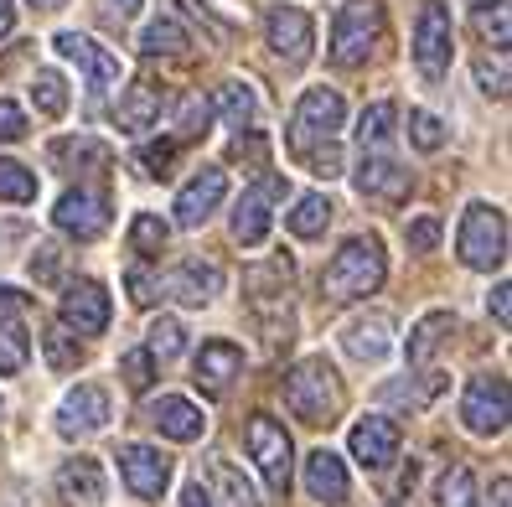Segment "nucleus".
<instances>
[{
	"instance_id": "nucleus-44",
	"label": "nucleus",
	"mask_w": 512,
	"mask_h": 507,
	"mask_svg": "<svg viewBox=\"0 0 512 507\" xmlns=\"http://www.w3.org/2000/svg\"><path fill=\"white\" fill-rule=\"evenodd\" d=\"M476 32L487 37L497 52L507 47V0H497V6L487 11V6H476Z\"/></svg>"
},
{
	"instance_id": "nucleus-59",
	"label": "nucleus",
	"mask_w": 512,
	"mask_h": 507,
	"mask_svg": "<svg viewBox=\"0 0 512 507\" xmlns=\"http://www.w3.org/2000/svg\"><path fill=\"white\" fill-rule=\"evenodd\" d=\"M37 11H57V6H68V0H32Z\"/></svg>"
},
{
	"instance_id": "nucleus-58",
	"label": "nucleus",
	"mask_w": 512,
	"mask_h": 507,
	"mask_svg": "<svg viewBox=\"0 0 512 507\" xmlns=\"http://www.w3.org/2000/svg\"><path fill=\"white\" fill-rule=\"evenodd\" d=\"M182 507H213V502H207V487H202V482H192V487L182 492Z\"/></svg>"
},
{
	"instance_id": "nucleus-39",
	"label": "nucleus",
	"mask_w": 512,
	"mask_h": 507,
	"mask_svg": "<svg viewBox=\"0 0 512 507\" xmlns=\"http://www.w3.org/2000/svg\"><path fill=\"white\" fill-rule=\"evenodd\" d=\"M440 507H476V476H471V466H450L440 476Z\"/></svg>"
},
{
	"instance_id": "nucleus-23",
	"label": "nucleus",
	"mask_w": 512,
	"mask_h": 507,
	"mask_svg": "<svg viewBox=\"0 0 512 507\" xmlns=\"http://www.w3.org/2000/svg\"><path fill=\"white\" fill-rule=\"evenodd\" d=\"M166 290L176 295L182 306H207L223 295V264L218 259H187L182 270L166 280Z\"/></svg>"
},
{
	"instance_id": "nucleus-13",
	"label": "nucleus",
	"mask_w": 512,
	"mask_h": 507,
	"mask_svg": "<svg viewBox=\"0 0 512 507\" xmlns=\"http://www.w3.org/2000/svg\"><path fill=\"white\" fill-rule=\"evenodd\" d=\"M119 476L140 502H161L171 487V456H161L156 445H119Z\"/></svg>"
},
{
	"instance_id": "nucleus-14",
	"label": "nucleus",
	"mask_w": 512,
	"mask_h": 507,
	"mask_svg": "<svg viewBox=\"0 0 512 507\" xmlns=\"http://www.w3.org/2000/svg\"><path fill=\"white\" fill-rule=\"evenodd\" d=\"M223 197H228V171H223V166H202L192 182L176 192V207H171L176 228H202V223L223 207Z\"/></svg>"
},
{
	"instance_id": "nucleus-51",
	"label": "nucleus",
	"mask_w": 512,
	"mask_h": 507,
	"mask_svg": "<svg viewBox=\"0 0 512 507\" xmlns=\"http://www.w3.org/2000/svg\"><path fill=\"white\" fill-rule=\"evenodd\" d=\"M26 135V114L11 104V99H0V145H11Z\"/></svg>"
},
{
	"instance_id": "nucleus-20",
	"label": "nucleus",
	"mask_w": 512,
	"mask_h": 507,
	"mask_svg": "<svg viewBox=\"0 0 512 507\" xmlns=\"http://www.w3.org/2000/svg\"><path fill=\"white\" fill-rule=\"evenodd\" d=\"M352 182H357V192L373 197V202H404V197H409V187H414V176H409L394 156L373 151V156H363V166H357Z\"/></svg>"
},
{
	"instance_id": "nucleus-10",
	"label": "nucleus",
	"mask_w": 512,
	"mask_h": 507,
	"mask_svg": "<svg viewBox=\"0 0 512 507\" xmlns=\"http://www.w3.org/2000/svg\"><path fill=\"white\" fill-rule=\"evenodd\" d=\"M507 378L502 373H476L466 383V399H461V420L471 435H502L507 430Z\"/></svg>"
},
{
	"instance_id": "nucleus-32",
	"label": "nucleus",
	"mask_w": 512,
	"mask_h": 507,
	"mask_svg": "<svg viewBox=\"0 0 512 507\" xmlns=\"http://www.w3.org/2000/svg\"><path fill=\"white\" fill-rule=\"evenodd\" d=\"M394 125H399L394 104H368L363 114H357V145H363V156L383 151V145L394 140Z\"/></svg>"
},
{
	"instance_id": "nucleus-38",
	"label": "nucleus",
	"mask_w": 512,
	"mask_h": 507,
	"mask_svg": "<svg viewBox=\"0 0 512 507\" xmlns=\"http://www.w3.org/2000/svg\"><path fill=\"white\" fill-rule=\"evenodd\" d=\"M32 104L47 114V119H57L68 109V83H63V73H52V68H42L37 78H32Z\"/></svg>"
},
{
	"instance_id": "nucleus-21",
	"label": "nucleus",
	"mask_w": 512,
	"mask_h": 507,
	"mask_svg": "<svg viewBox=\"0 0 512 507\" xmlns=\"http://www.w3.org/2000/svg\"><path fill=\"white\" fill-rule=\"evenodd\" d=\"M104 466L94 456H73L63 461V471H57V497H63V507H104Z\"/></svg>"
},
{
	"instance_id": "nucleus-48",
	"label": "nucleus",
	"mask_w": 512,
	"mask_h": 507,
	"mask_svg": "<svg viewBox=\"0 0 512 507\" xmlns=\"http://www.w3.org/2000/svg\"><path fill=\"white\" fill-rule=\"evenodd\" d=\"M125 285H130V301H135V306H156V295H161V280H156V275L130 270V275H125Z\"/></svg>"
},
{
	"instance_id": "nucleus-55",
	"label": "nucleus",
	"mask_w": 512,
	"mask_h": 507,
	"mask_svg": "<svg viewBox=\"0 0 512 507\" xmlns=\"http://www.w3.org/2000/svg\"><path fill=\"white\" fill-rule=\"evenodd\" d=\"M104 6V16H114V21H130L135 11H140V0H99Z\"/></svg>"
},
{
	"instance_id": "nucleus-5",
	"label": "nucleus",
	"mask_w": 512,
	"mask_h": 507,
	"mask_svg": "<svg viewBox=\"0 0 512 507\" xmlns=\"http://www.w3.org/2000/svg\"><path fill=\"white\" fill-rule=\"evenodd\" d=\"M456 254H461L466 270H481V275L502 270L507 264V218H502V207H492V202L466 207L461 233H456Z\"/></svg>"
},
{
	"instance_id": "nucleus-25",
	"label": "nucleus",
	"mask_w": 512,
	"mask_h": 507,
	"mask_svg": "<svg viewBox=\"0 0 512 507\" xmlns=\"http://www.w3.org/2000/svg\"><path fill=\"white\" fill-rule=\"evenodd\" d=\"M150 425H156L166 440H182V445L202 440V430H207L202 409L192 399H182V394H161L156 404H150Z\"/></svg>"
},
{
	"instance_id": "nucleus-3",
	"label": "nucleus",
	"mask_w": 512,
	"mask_h": 507,
	"mask_svg": "<svg viewBox=\"0 0 512 507\" xmlns=\"http://www.w3.org/2000/svg\"><path fill=\"white\" fill-rule=\"evenodd\" d=\"M342 119H347V104H342L337 88H326V83L321 88H306L300 104H295V114H290V130H285L290 151L295 156H311V151H321V145H337Z\"/></svg>"
},
{
	"instance_id": "nucleus-54",
	"label": "nucleus",
	"mask_w": 512,
	"mask_h": 507,
	"mask_svg": "<svg viewBox=\"0 0 512 507\" xmlns=\"http://www.w3.org/2000/svg\"><path fill=\"white\" fill-rule=\"evenodd\" d=\"M244 156H249V161H259V156H264V140H259V135H249V140L238 135V140H233V161H244Z\"/></svg>"
},
{
	"instance_id": "nucleus-1",
	"label": "nucleus",
	"mask_w": 512,
	"mask_h": 507,
	"mask_svg": "<svg viewBox=\"0 0 512 507\" xmlns=\"http://www.w3.org/2000/svg\"><path fill=\"white\" fill-rule=\"evenodd\" d=\"M388 275V259H383V238L363 233V238H347V244L331 254V264L321 270V295L326 301H363L373 295Z\"/></svg>"
},
{
	"instance_id": "nucleus-52",
	"label": "nucleus",
	"mask_w": 512,
	"mask_h": 507,
	"mask_svg": "<svg viewBox=\"0 0 512 507\" xmlns=\"http://www.w3.org/2000/svg\"><path fill=\"white\" fill-rule=\"evenodd\" d=\"M507 295H512V285H497V290H492V301H487L492 316H497V326H512V301H507Z\"/></svg>"
},
{
	"instance_id": "nucleus-34",
	"label": "nucleus",
	"mask_w": 512,
	"mask_h": 507,
	"mask_svg": "<svg viewBox=\"0 0 512 507\" xmlns=\"http://www.w3.org/2000/svg\"><path fill=\"white\" fill-rule=\"evenodd\" d=\"M42 352H47V368L52 373H73L83 363V342L68 332V326H52V332H42Z\"/></svg>"
},
{
	"instance_id": "nucleus-19",
	"label": "nucleus",
	"mask_w": 512,
	"mask_h": 507,
	"mask_svg": "<svg viewBox=\"0 0 512 507\" xmlns=\"http://www.w3.org/2000/svg\"><path fill=\"white\" fill-rule=\"evenodd\" d=\"M197 389L202 394H228L233 389V378L244 373V347L238 342H228V337H218V342H202V352H197Z\"/></svg>"
},
{
	"instance_id": "nucleus-41",
	"label": "nucleus",
	"mask_w": 512,
	"mask_h": 507,
	"mask_svg": "<svg viewBox=\"0 0 512 507\" xmlns=\"http://www.w3.org/2000/svg\"><path fill=\"white\" fill-rule=\"evenodd\" d=\"M119 378H125V389H130V394H145V389H150V378H156V357H150L145 347L125 352V357H119Z\"/></svg>"
},
{
	"instance_id": "nucleus-35",
	"label": "nucleus",
	"mask_w": 512,
	"mask_h": 507,
	"mask_svg": "<svg viewBox=\"0 0 512 507\" xmlns=\"http://www.w3.org/2000/svg\"><path fill=\"white\" fill-rule=\"evenodd\" d=\"M166 238H171V228L161 223V213H135V223H130V249H135L140 259H156V254L166 249Z\"/></svg>"
},
{
	"instance_id": "nucleus-2",
	"label": "nucleus",
	"mask_w": 512,
	"mask_h": 507,
	"mask_svg": "<svg viewBox=\"0 0 512 507\" xmlns=\"http://www.w3.org/2000/svg\"><path fill=\"white\" fill-rule=\"evenodd\" d=\"M285 404L295 420L306 425H331L342 414V378L326 357H306L285 373Z\"/></svg>"
},
{
	"instance_id": "nucleus-57",
	"label": "nucleus",
	"mask_w": 512,
	"mask_h": 507,
	"mask_svg": "<svg viewBox=\"0 0 512 507\" xmlns=\"http://www.w3.org/2000/svg\"><path fill=\"white\" fill-rule=\"evenodd\" d=\"M16 32V6H11V0H0V42H6Z\"/></svg>"
},
{
	"instance_id": "nucleus-7",
	"label": "nucleus",
	"mask_w": 512,
	"mask_h": 507,
	"mask_svg": "<svg viewBox=\"0 0 512 507\" xmlns=\"http://www.w3.org/2000/svg\"><path fill=\"white\" fill-rule=\"evenodd\" d=\"M450 57H456V26H450V11L440 0H425L414 21V63L430 83H440L450 73Z\"/></svg>"
},
{
	"instance_id": "nucleus-8",
	"label": "nucleus",
	"mask_w": 512,
	"mask_h": 507,
	"mask_svg": "<svg viewBox=\"0 0 512 507\" xmlns=\"http://www.w3.org/2000/svg\"><path fill=\"white\" fill-rule=\"evenodd\" d=\"M264 42L275 47L285 68H306L316 52V21L300 6H269L264 11Z\"/></svg>"
},
{
	"instance_id": "nucleus-43",
	"label": "nucleus",
	"mask_w": 512,
	"mask_h": 507,
	"mask_svg": "<svg viewBox=\"0 0 512 507\" xmlns=\"http://www.w3.org/2000/svg\"><path fill=\"white\" fill-rule=\"evenodd\" d=\"M171 6H176V11H182L187 21H197V26H202V32H207V37H213V42H228V37H233V26H228V21H218L213 11H207V6H202V0H171Z\"/></svg>"
},
{
	"instance_id": "nucleus-30",
	"label": "nucleus",
	"mask_w": 512,
	"mask_h": 507,
	"mask_svg": "<svg viewBox=\"0 0 512 507\" xmlns=\"http://www.w3.org/2000/svg\"><path fill=\"white\" fill-rule=\"evenodd\" d=\"M450 332H456V316H450V311H430V316L409 332V363H414V368H425L430 357L445 347Z\"/></svg>"
},
{
	"instance_id": "nucleus-26",
	"label": "nucleus",
	"mask_w": 512,
	"mask_h": 507,
	"mask_svg": "<svg viewBox=\"0 0 512 507\" xmlns=\"http://www.w3.org/2000/svg\"><path fill=\"white\" fill-rule=\"evenodd\" d=\"M306 492L316 502H326V507H342L347 502L352 482H347V466H342L337 451H311L306 456Z\"/></svg>"
},
{
	"instance_id": "nucleus-28",
	"label": "nucleus",
	"mask_w": 512,
	"mask_h": 507,
	"mask_svg": "<svg viewBox=\"0 0 512 507\" xmlns=\"http://www.w3.org/2000/svg\"><path fill=\"white\" fill-rule=\"evenodd\" d=\"M213 114L223 119L228 130H249V125H254V114H259L254 88H249V83H238V78H228L218 94H213Z\"/></svg>"
},
{
	"instance_id": "nucleus-29",
	"label": "nucleus",
	"mask_w": 512,
	"mask_h": 507,
	"mask_svg": "<svg viewBox=\"0 0 512 507\" xmlns=\"http://www.w3.org/2000/svg\"><path fill=\"white\" fill-rule=\"evenodd\" d=\"M52 166H73V171H83V166H94V171H104L109 161H114V151L104 140H94V135H73V140H52Z\"/></svg>"
},
{
	"instance_id": "nucleus-42",
	"label": "nucleus",
	"mask_w": 512,
	"mask_h": 507,
	"mask_svg": "<svg viewBox=\"0 0 512 507\" xmlns=\"http://www.w3.org/2000/svg\"><path fill=\"white\" fill-rule=\"evenodd\" d=\"M409 140L419 145V151H440V145H445V125L430 109H409Z\"/></svg>"
},
{
	"instance_id": "nucleus-4",
	"label": "nucleus",
	"mask_w": 512,
	"mask_h": 507,
	"mask_svg": "<svg viewBox=\"0 0 512 507\" xmlns=\"http://www.w3.org/2000/svg\"><path fill=\"white\" fill-rule=\"evenodd\" d=\"M378 37H383V0H347L337 11V26H331L326 57L337 68H363L378 47Z\"/></svg>"
},
{
	"instance_id": "nucleus-17",
	"label": "nucleus",
	"mask_w": 512,
	"mask_h": 507,
	"mask_svg": "<svg viewBox=\"0 0 512 507\" xmlns=\"http://www.w3.org/2000/svg\"><path fill=\"white\" fill-rule=\"evenodd\" d=\"M63 326L78 337H99L109 326V295L99 280H73L63 290Z\"/></svg>"
},
{
	"instance_id": "nucleus-33",
	"label": "nucleus",
	"mask_w": 512,
	"mask_h": 507,
	"mask_svg": "<svg viewBox=\"0 0 512 507\" xmlns=\"http://www.w3.org/2000/svg\"><path fill=\"white\" fill-rule=\"evenodd\" d=\"M331 213H337V207H331L326 192H306V197L295 202V213H285V223H290L295 238H316V233H326Z\"/></svg>"
},
{
	"instance_id": "nucleus-37",
	"label": "nucleus",
	"mask_w": 512,
	"mask_h": 507,
	"mask_svg": "<svg viewBox=\"0 0 512 507\" xmlns=\"http://www.w3.org/2000/svg\"><path fill=\"white\" fill-rule=\"evenodd\" d=\"M445 389V373H425V378H419V383H388V389H383V399L388 404H409V409H425L435 394Z\"/></svg>"
},
{
	"instance_id": "nucleus-53",
	"label": "nucleus",
	"mask_w": 512,
	"mask_h": 507,
	"mask_svg": "<svg viewBox=\"0 0 512 507\" xmlns=\"http://www.w3.org/2000/svg\"><path fill=\"white\" fill-rule=\"evenodd\" d=\"M32 275H37V280H57V249H37Z\"/></svg>"
},
{
	"instance_id": "nucleus-27",
	"label": "nucleus",
	"mask_w": 512,
	"mask_h": 507,
	"mask_svg": "<svg viewBox=\"0 0 512 507\" xmlns=\"http://www.w3.org/2000/svg\"><path fill=\"white\" fill-rule=\"evenodd\" d=\"M161 109H166V88H156V83H130L125 88V99H119V109H114V125L119 130H150L161 119Z\"/></svg>"
},
{
	"instance_id": "nucleus-22",
	"label": "nucleus",
	"mask_w": 512,
	"mask_h": 507,
	"mask_svg": "<svg viewBox=\"0 0 512 507\" xmlns=\"http://www.w3.org/2000/svg\"><path fill=\"white\" fill-rule=\"evenodd\" d=\"M342 347H347V357H357V363H383L388 347H394V321H388L383 311L352 316L342 326Z\"/></svg>"
},
{
	"instance_id": "nucleus-6",
	"label": "nucleus",
	"mask_w": 512,
	"mask_h": 507,
	"mask_svg": "<svg viewBox=\"0 0 512 507\" xmlns=\"http://www.w3.org/2000/svg\"><path fill=\"white\" fill-rule=\"evenodd\" d=\"M244 445H249V456L264 476V487L285 497L290 492V466H295V445L285 435V425L275 420V414H249V425H244Z\"/></svg>"
},
{
	"instance_id": "nucleus-15",
	"label": "nucleus",
	"mask_w": 512,
	"mask_h": 507,
	"mask_svg": "<svg viewBox=\"0 0 512 507\" xmlns=\"http://www.w3.org/2000/svg\"><path fill=\"white\" fill-rule=\"evenodd\" d=\"M104 425H109V394L99 389V383H78V389L63 399V409H57V435L63 440H88Z\"/></svg>"
},
{
	"instance_id": "nucleus-40",
	"label": "nucleus",
	"mask_w": 512,
	"mask_h": 507,
	"mask_svg": "<svg viewBox=\"0 0 512 507\" xmlns=\"http://www.w3.org/2000/svg\"><path fill=\"white\" fill-rule=\"evenodd\" d=\"M0 202H37V176L16 161H0Z\"/></svg>"
},
{
	"instance_id": "nucleus-16",
	"label": "nucleus",
	"mask_w": 512,
	"mask_h": 507,
	"mask_svg": "<svg viewBox=\"0 0 512 507\" xmlns=\"http://www.w3.org/2000/svg\"><path fill=\"white\" fill-rule=\"evenodd\" d=\"M399 445H404V435H399V425L388 420V414H363V420L352 425V456L363 461L368 471H388V466H394Z\"/></svg>"
},
{
	"instance_id": "nucleus-47",
	"label": "nucleus",
	"mask_w": 512,
	"mask_h": 507,
	"mask_svg": "<svg viewBox=\"0 0 512 507\" xmlns=\"http://www.w3.org/2000/svg\"><path fill=\"white\" fill-rule=\"evenodd\" d=\"M207 119H213V104H202L197 94L182 104V125H176V130H182V140H192V135H202L207 130Z\"/></svg>"
},
{
	"instance_id": "nucleus-11",
	"label": "nucleus",
	"mask_w": 512,
	"mask_h": 507,
	"mask_svg": "<svg viewBox=\"0 0 512 507\" xmlns=\"http://www.w3.org/2000/svg\"><path fill=\"white\" fill-rule=\"evenodd\" d=\"M285 192H290L285 171H264L259 182L238 197V207H233V238H238L244 249H259L264 238H269V202L285 197Z\"/></svg>"
},
{
	"instance_id": "nucleus-50",
	"label": "nucleus",
	"mask_w": 512,
	"mask_h": 507,
	"mask_svg": "<svg viewBox=\"0 0 512 507\" xmlns=\"http://www.w3.org/2000/svg\"><path fill=\"white\" fill-rule=\"evenodd\" d=\"M300 161H306L316 176H326V182H331V176H342V151H337V145H321V151L300 156Z\"/></svg>"
},
{
	"instance_id": "nucleus-36",
	"label": "nucleus",
	"mask_w": 512,
	"mask_h": 507,
	"mask_svg": "<svg viewBox=\"0 0 512 507\" xmlns=\"http://www.w3.org/2000/svg\"><path fill=\"white\" fill-rule=\"evenodd\" d=\"M182 347H187V326L176 321V316H161L156 326H150L145 352L156 357V363H171V357H182Z\"/></svg>"
},
{
	"instance_id": "nucleus-46",
	"label": "nucleus",
	"mask_w": 512,
	"mask_h": 507,
	"mask_svg": "<svg viewBox=\"0 0 512 507\" xmlns=\"http://www.w3.org/2000/svg\"><path fill=\"white\" fill-rule=\"evenodd\" d=\"M135 161L145 166V176H166V171H171V161H176V140H161V145H145V151H140Z\"/></svg>"
},
{
	"instance_id": "nucleus-12",
	"label": "nucleus",
	"mask_w": 512,
	"mask_h": 507,
	"mask_svg": "<svg viewBox=\"0 0 512 507\" xmlns=\"http://www.w3.org/2000/svg\"><path fill=\"white\" fill-rule=\"evenodd\" d=\"M32 357V326H26V295L0 285V378H16Z\"/></svg>"
},
{
	"instance_id": "nucleus-24",
	"label": "nucleus",
	"mask_w": 512,
	"mask_h": 507,
	"mask_svg": "<svg viewBox=\"0 0 512 507\" xmlns=\"http://www.w3.org/2000/svg\"><path fill=\"white\" fill-rule=\"evenodd\" d=\"M207 502L213 507H264L254 482L228 456H207Z\"/></svg>"
},
{
	"instance_id": "nucleus-45",
	"label": "nucleus",
	"mask_w": 512,
	"mask_h": 507,
	"mask_svg": "<svg viewBox=\"0 0 512 507\" xmlns=\"http://www.w3.org/2000/svg\"><path fill=\"white\" fill-rule=\"evenodd\" d=\"M476 83H481V94H492V99H502L507 94V63L497 57H476Z\"/></svg>"
},
{
	"instance_id": "nucleus-18",
	"label": "nucleus",
	"mask_w": 512,
	"mask_h": 507,
	"mask_svg": "<svg viewBox=\"0 0 512 507\" xmlns=\"http://www.w3.org/2000/svg\"><path fill=\"white\" fill-rule=\"evenodd\" d=\"M52 47L68 57V63H78L83 73H88V83L94 88H114L119 78H125V68H119V57L109 52V47H99L94 37H83V32H57L52 37Z\"/></svg>"
},
{
	"instance_id": "nucleus-49",
	"label": "nucleus",
	"mask_w": 512,
	"mask_h": 507,
	"mask_svg": "<svg viewBox=\"0 0 512 507\" xmlns=\"http://www.w3.org/2000/svg\"><path fill=\"white\" fill-rule=\"evenodd\" d=\"M440 244V218H419V223H409V249L414 254H430Z\"/></svg>"
},
{
	"instance_id": "nucleus-31",
	"label": "nucleus",
	"mask_w": 512,
	"mask_h": 507,
	"mask_svg": "<svg viewBox=\"0 0 512 507\" xmlns=\"http://www.w3.org/2000/svg\"><path fill=\"white\" fill-rule=\"evenodd\" d=\"M187 47H192V37H187V26L176 16H161V21H150L140 32V52L145 57H182Z\"/></svg>"
},
{
	"instance_id": "nucleus-56",
	"label": "nucleus",
	"mask_w": 512,
	"mask_h": 507,
	"mask_svg": "<svg viewBox=\"0 0 512 507\" xmlns=\"http://www.w3.org/2000/svg\"><path fill=\"white\" fill-rule=\"evenodd\" d=\"M507 497H512V482H507V476H497V482H492V497H487V507H512Z\"/></svg>"
},
{
	"instance_id": "nucleus-9",
	"label": "nucleus",
	"mask_w": 512,
	"mask_h": 507,
	"mask_svg": "<svg viewBox=\"0 0 512 507\" xmlns=\"http://www.w3.org/2000/svg\"><path fill=\"white\" fill-rule=\"evenodd\" d=\"M109 213H114L109 192H99V187H73V192L57 197L52 223L63 228L68 238H78V244H94V238L109 228Z\"/></svg>"
}]
</instances>
